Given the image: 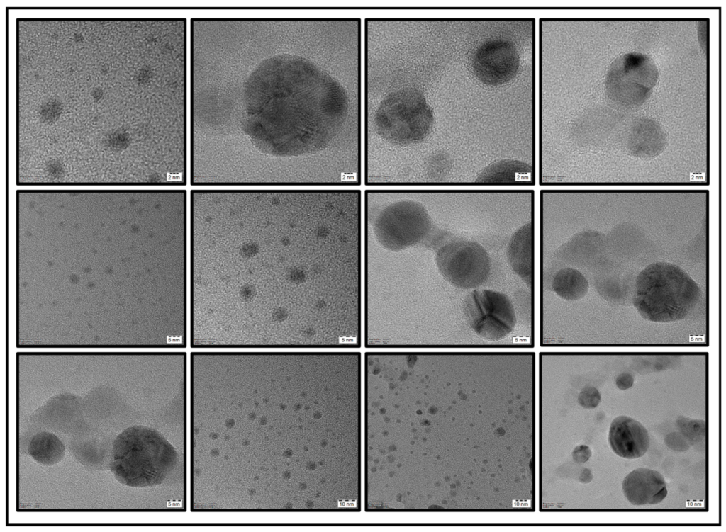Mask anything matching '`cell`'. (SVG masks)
<instances>
[{
  "mask_svg": "<svg viewBox=\"0 0 726 532\" xmlns=\"http://www.w3.org/2000/svg\"><path fill=\"white\" fill-rule=\"evenodd\" d=\"M519 55L515 47L503 40H493L478 48L472 61L473 71L484 84L497 86L513 79L518 73Z\"/></svg>",
  "mask_w": 726,
  "mask_h": 532,
  "instance_id": "cell-8",
  "label": "cell"
},
{
  "mask_svg": "<svg viewBox=\"0 0 726 532\" xmlns=\"http://www.w3.org/2000/svg\"><path fill=\"white\" fill-rule=\"evenodd\" d=\"M676 427L691 443H697L705 436L706 424L703 419H693L680 417L676 422Z\"/></svg>",
  "mask_w": 726,
  "mask_h": 532,
  "instance_id": "cell-16",
  "label": "cell"
},
{
  "mask_svg": "<svg viewBox=\"0 0 726 532\" xmlns=\"http://www.w3.org/2000/svg\"><path fill=\"white\" fill-rule=\"evenodd\" d=\"M434 119L424 94L407 87L390 93L380 102L374 115V130L387 145L408 149L427 140Z\"/></svg>",
  "mask_w": 726,
  "mask_h": 532,
  "instance_id": "cell-4",
  "label": "cell"
},
{
  "mask_svg": "<svg viewBox=\"0 0 726 532\" xmlns=\"http://www.w3.org/2000/svg\"><path fill=\"white\" fill-rule=\"evenodd\" d=\"M464 317L472 331L481 338L497 341L514 329L517 319L511 300L503 293L475 289L463 304Z\"/></svg>",
  "mask_w": 726,
  "mask_h": 532,
  "instance_id": "cell-7",
  "label": "cell"
},
{
  "mask_svg": "<svg viewBox=\"0 0 726 532\" xmlns=\"http://www.w3.org/2000/svg\"><path fill=\"white\" fill-rule=\"evenodd\" d=\"M172 461V448L157 431L135 425L114 440L110 468L121 484L143 487L160 483Z\"/></svg>",
  "mask_w": 726,
  "mask_h": 532,
  "instance_id": "cell-3",
  "label": "cell"
},
{
  "mask_svg": "<svg viewBox=\"0 0 726 532\" xmlns=\"http://www.w3.org/2000/svg\"><path fill=\"white\" fill-rule=\"evenodd\" d=\"M608 442L613 451L620 457L635 459L642 457L649 447L647 429L627 416H618L610 426Z\"/></svg>",
  "mask_w": 726,
  "mask_h": 532,
  "instance_id": "cell-9",
  "label": "cell"
},
{
  "mask_svg": "<svg viewBox=\"0 0 726 532\" xmlns=\"http://www.w3.org/2000/svg\"><path fill=\"white\" fill-rule=\"evenodd\" d=\"M277 62L272 90L264 91V107H259L269 108L270 115L247 122L246 135L259 152L276 158L307 160L325 154L345 127V89L305 58L286 55Z\"/></svg>",
  "mask_w": 726,
  "mask_h": 532,
  "instance_id": "cell-1",
  "label": "cell"
},
{
  "mask_svg": "<svg viewBox=\"0 0 726 532\" xmlns=\"http://www.w3.org/2000/svg\"><path fill=\"white\" fill-rule=\"evenodd\" d=\"M634 383V378L627 373L620 374L615 380V384L618 389L625 390L630 388Z\"/></svg>",
  "mask_w": 726,
  "mask_h": 532,
  "instance_id": "cell-21",
  "label": "cell"
},
{
  "mask_svg": "<svg viewBox=\"0 0 726 532\" xmlns=\"http://www.w3.org/2000/svg\"><path fill=\"white\" fill-rule=\"evenodd\" d=\"M591 455V450L586 445L577 446L572 451V458L576 463H584Z\"/></svg>",
  "mask_w": 726,
  "mask_h": 532,
  "instance_id": "cell-20",
  "label": "cell"
},
{
  "mask_svg": "<svg viewBox=\"0 0 726 532\" xmlns=\"http://www.w3.org/2000/svg\"><path fill=\"white\" fill-rule=\"evenodd\" d=\"M601 400V396L599 391L592 386L583 388L578 396V403L585 409L596 408Z\"/></svg>",
  "mask_w": 726,
  "mask_h": 532,
  "instance_id": "cell-17",
  "label": "cell"
},
{
  "mask_svg": "<svg viewBox=\"0 0 726 532\" xmlns=\"http://www.w3.org/2000/svg\"><path fill=\"white\" fill-rule=\"evenodd\" d=\"M700 295L698 285L681 267L657 261L637 276L633 305L647 320L672 322L686 317Z\"/></svg>",
  "mask_w": 726,
  "mask_h": 532,
  "instance_id": "cell-2",
  "label": "cell"
},
{
  "mask_svg": "<svg viewBox=\"0 0 726 532\" xmlns=\"http://www.w3.org/2000/svg\"><path fill=\"white\" fill-rule=\"evenodd\" d=\"M92 96L96 101L100 99L103 96V92L99 89H94L93 90Z\"/></svg>",
  "mask_w": 726,
  "mask_h": 532,
  "instance_id": "cell-23",
  "label": "cell"
},
{
  "mask_svg": "<svg viewBox=\"0 0 726 532\" xmlns=\"http://www.w3.org/2000/svg\"><path fill=\"white\" fill-rule=\"evenodd\" d=\"M62 112L61 103L55 99L43 102L40 106L38 113L42 120L52 122L56 120Z\"/></svg>",
  "mask_w": 726,
  "mask_h": 532,
  "instance_id": "cell-18",
  "label": "cell"
},
{
  "mask_svg": "<svg viewBox=\"0 0 726 532\" xmlns=\"http://www.w3.org/2000/svg\"><path fill=\"white\" fill-rule=\"evenodd\" d=\"M666 445L674 451H684L689 448L691 443L679 431L669 434L664 439Z\"/></svg>",
  "mask_w": 726,
  "mask_h": 532,
  "instance_id": "cell-19",
  "label": "cell"
},
{
  "mask_svg": "<svg viewBox=\"0 0 726 532\" xmlns=\"http://www.w3.org/2000/svg\"><path fill=\"white\" fill-rule=\"evenodd\" d=\"M592 479H593L592 472L591 471V470H589L588 468H585L582 471V472H581L579 480L580 482L586 484V483H589L590 482H591Z\"/></svg>",
  "mask_w": 726,
  "mask_h": 532,
  "instance_id": "cell-22",
  "label": "cell"
},
{
  "mask_svg": "<svg viewBox=\"0 0 726 532\" xmlns=\"http://www.w3.org/2000/svg\"><path fill=\"white\" fill-rule=\"evenodd\" d=\"M659 72L654 60L639 53L618 57L611 64L605 77L608 96L624 108H635L644 103L658 81Z\"/></svg>",
  "mask_w": 726,
  "mask_h": 532,
  "instance_id": "cell-6",
  "label": "cell"
},
{
  "mask_svg": "<svg viewBox=\"0 0 726 532\" xmlns=\"http://www.w3.org/2000/svg\"><path fill=\"white\" fill-rule=\"evenodd\" d=\"M533 169L529 164L515 159H503L484 168L475 181L486 184L514 183L530 181Z\"/></svg>",
  "mask_w": 726,
  "mask_h": 532,
  "instance_id": "cell-12",
  "label": "cell"
},
{
  "mask_svg": "<svg viewBox=\"0 0 726 532\" xmlns=\"http://www.w3.org/2000/svg\"><path fill=\"white\" fill-rule=\"evenodd\" d=\"M551 288L559 298L568 301H576L586 296L589 284L579 270L564 267L554 274Z\"/></svg>",
  "mask_w": 726,
  "mask_h": 532,
  "instance_id": "cell-14",
  "label": "cell"
},
{
  "mask_svg": "<svg viewBox=\"0 0 726 532\" xmlns=\"http://www.w3.org/2000/svg\"><path fill=\"white\" fill-rule=\"evenodd\" d=\"M28 453L36 462L46 465L59 463L65 456V447L54 434L42 431L35 434L30 441Z\"/></svg>",
  "mask_w": 726,
  "mask_h": 532,
  "instance_id": "cell-15",
  "label": "cell"
},
{
  "mask_svg": "<svg viewBox=\"0 0 726 532\" xmlns=\"http://www.w3.org/2000/svg\"><path fill=\"white\" fill-rule=\"evenodd\" d=\"M434 252L436 267L453 286L474 289L484 284L491 271V260L486 250L478 242L449 237L436 246Z\"/></svg>",
  "mask_w": 726,
  "mask_h": 532,
  "instance_id": "cell-5",
  "label": "cell"
},
{
  "mask_svg": "<svg viewBox=\"0 0 726 532\" xmlns=\"http://www.w3.org/2000/svg\"><path fill=\"white\" fill-rule=\"evenodd\" d=\"M666 137L663 129L655 122L644 120L635 125L630 137V149L639 157L649 158L659 154L665 147Z\"/></svg>",
  "mask_w": 726,
  "mask_h": 532,
  "instance_id": "cell-13",
  "label": "cell"
},
{
  "mask_svg": "<svg viewBox=\"0 0 726 532\" xmlns=\"http://www.w3.org/2000/svg\"><path fill=\"white\" fill-rule=\"evenodd\" d=\"M622 492L633 505L656 504L667 495L664 477L649 468H637L630 472L623 480Z\"/></svg>",
  "mask_w": 726,
  "mask_h": 532,
  "instance_id": "cell-10",
  "label": "cell"
},
{
  "mask_svg": "<svg viewBox=\"0 0 726 532\" xmlns=\"http://www.w3.org/2000/svg\"><path fill=\"white\" fill-rule=\"evenodd\" d=\"M507 258L513 271L528 286L534 284V225L528 222L512 234L508 247Z\"/></svg>",
  "mask_w": 726,
  "mask_h": 532,
  "instance_id": "cell-11",
  "label": "cell"
}]
</instances>
